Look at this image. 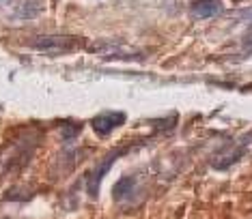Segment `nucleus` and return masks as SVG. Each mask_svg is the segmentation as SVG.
Wrapping results in <instances>:
<instances>
[{
    "instance_id": "39448f33",
    "label": "nucleus",
    "mask_w": 252,
    "mask_h": 219,
    "mask_svg": "<svg viewBox=\"0 0 252 219\" xmlns=\"http://www.w3.org/2000/svg\"><path fill=\"white\" fill-rule=\"evenodd\" d=\"M222 13V2L220 0H196L192 2V15L198 20H207Z\"/></svg>"
},
{
    "instance_id": "6e6552de",
    "label": "nucleus",
    "mask_w": 252,
    "mask_h": 219,
    "mask_svg": "<svg viewBox=\"0 0 252 219\" xmlns=\"http://www.w3.org/2000/svg\"><path fill=\"white\" fill-rule=\"evenodd\" d=\"M11 0H0V7H9Z\"/></svg>"
},
{
    "instance_id": "1a4fd4ad",
    "label": "nucleus",
    "mask_w": 252,
    "mask_h": 219,
    "mask_svg": "<svg viewBox=\"0 0 252 219\" xmlns=\"http://www.w3.org/2000/svg\"><path fill=\"white\" fill-rule=\"evenodd\" d=\"M237 2H239V0H237Z\"/></svg>"
},
{
    "instance_id": "20e7f679",
    "label": "nucleus",
    "mask_w": 252,
    "mask_h": 219,
    "mask_svg": "<svg viewBox=\"0 0 252 219\" xmlns=\"http://www.w3.org/2000/svg\"><path fill=\"white\" fill-rule=\"evenodd\" d=\"M123 153H125L123 148H114V151L108 155L106 159H101V164L97 165V168L89 174V193H91V195H97V192H99V183H101V178H104L106 172L112 168L114 159H117L119 155H123Z\"/></svg>"
},
{
    "instance_id": "f257e3e1",
    "label": "nucleus",
    "mask_w": 252,
    "mask_h": 219,
    "mask_svg": "<svg viewBox=\"0 0 252 219\" xmlns=\"http://www.w3.org/2000/svg\"><path fill=\"white\" fill-rule=\"evenodd\" d=\"M89 52L101 56L104 60H142L145 58V52L138 48H131L121 41H97L87 45Z\"/></svg>"
},
{
    "instance_id": "423d86ee",
    "label": "nucleus",
    "mask_w": 252,
    "mask_h": 219,
    "mask_svg": "<svg viewBox=\"0 0 252 219\" xmlns=\"http://www.w3.org/2000/svg\"><path fill=\"white\" fill-rule=\"evenodd\" d=\"M43 11L41 0H18L13 7V17L18 20H32Z\"/></svg>"
},
{
    "instance_id": "7ed1b4c3",
    "label": "nucleus",
    "mask_w": 252,
    "mask_h": 219,
    "mask_svg": "<svg viewBox=\"0 0 252 219\" xmlns=\"http://www.w3.org/2000/svg\"><path fill=\"white\" fill-rule=\"evenodd\" d=\"M127 116H125V112H117V110H108V112H101L97 114V116L91 120V127H93V131L99 137H106L108 134H112L114 129H117L119 125H123Z\"/></svg>"
},
{
    "instance_id": "f03ea898",
    "label": "nucleus",
    "mask_w": 252,
    "mask_h": 219,
    "mask_svg": "<svg viewBox=\"0 0 252 219\" xmlns=\"http://www.w3.org/2000/svg\"><path fill=\"white\" fill-rule=\"evenodd\" d=\"M80 39L67 37V34H39V37L31 39V48L37 52H45V54H65L78 48Z\"/></svg>"
},
{
    "instance_id": "0eeeda50",
    "label": "nucleus",
    "mask_w": 252,
    "mask_h": 219,
    "mask_svg": "<svg viewBox=\"0 0 252 219\" xmlns=\"http://www.w3.org/2000/svg\"><path fill=\"white\" fill-rule=\"evenodd\" d=\"M250 52H252V28L246 32V37H244V54L248 56Z\"/></svg>"
}]
</instances>
